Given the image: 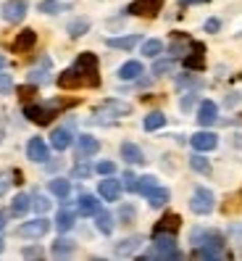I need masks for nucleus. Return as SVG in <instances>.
<instances>
[{
	"mask_svg": "<svg viewBox=\"0 0 242 261\" xmlns=\"http://www.w3.org/2000/svg\"><path fill=\"white\" fill-rule=\"evenodd\" d=\"M98 85H100V76H98V56L95 53H79L74 66L58 76V87H64V90L98 87Z\"/></svg>",
	"mask_w": 242,
	"mask_h": 261,
	"instance_id": "nucleus-1",
	"label": "nucleus"
},
{
	"mask_svg": "<svg viewBox=\"0 0 242 261\" xmlns=\"http://www.w3.org/2000/svg\"><path fill=\"white\" fill-rule=\"evenodd\" d=\"M153 238H156L153 248H150L142 258H182L174 235H153Z\"/></svg>",
	"mask_w": 242,
	"mask_h": 261,
	"instance_id": "nucleus-2",
	"label": "nucleus"
},
{
	"mask_svg": "<svg viewBox=\"0 0 242 261\" xmlns=\"http://www.w3.org/2000/svg\"><path fill=\"white\" fill-rule=\"evenodd\" d=\"M60 109V103H50V106H26L24 109V116L29 121H35L40 127H48L50 121L55 119V111Z\"/></svg>",
	"mask_w": 242,
	"mask_h": 261,
	"instance_id": "nucleus-3",
	"label": "nucleus"
},
{
	"mask_svg": "<svg viewBox=\"0 0 242 261\" xmlns=\"http://www.w3.org/2000/svg\"><path fill=\"white\" fill-rule=\"evenodd\" d=\"M163 8V0H134V3L127 6L129 16H142V19H153L158 16Z\"/></svg>",
	"mask_w": 242,
	"mask_h": 261,
	"instance_id": "nucleus-4",
	"label": "nucleus"
},
{
	"mask_svg": "<svg viewBox=\"0 0 242 261\" xmlns=\"http://www.w3.org/2000/svg\"><path fill=\"white\" fill-rule=\"evenodd\" d=\"M214 206H216V198H214V193H210L208 188H198V190L192 193L190 208H192L195 214H200V217H205V214L214 211Z\"/></svg>",
	"mask_w": 242,
	"mask_h": 261,
	"instance_id": "nucleus-5",
	"label": "nucleus"
},
{
	"mask_svg": "<svg viewBox=\"0 0 242 261\" xmlns=\"http://www.w3.org/2000/svg\"><path fill=\"white\" fill-rule=\"evenodd\" d=\"M37 45V32L35 29H21V32L16 35V40L11 42V50L13 53H29Z\"/></svg>",
	"mask_w": 242,
	"mask_h": 261,
	"instance_id": "nucleus-6",
	"label": "nucleus"
},
{
	"mask_svg": "<svg viewBox=\"0 0 242 261\" xmlns=\"http://www.w3.org/2000/svg\"><path fill=\"white\" fill-rule=\"evenodd\" d=\"M48 229H50V222L45 217H40V219H32V222H24L19 227V235L21 238H42Z\"/></svg>",
	"mask_w": 242,
	"mask_h": 261,
	"instance_id": "nucleus-7",
	"label": "nucleus"
},
{
	"mask_svg": "<svg viewBox=\"0 0 242 261\" xmlns=\"http://www.w3.org/2000/svg\"><path fill=\"white\" fill-rule=\"evenodd\" d=\"M24 16H26V3L24 0H8V3L3 6V19L8 24H19Z\"/></svg>",
	"mask_w": 242,
	"mask_h": 261,
	"instance_id": "nucleus-8",
	"label": "nucleus"
},
{
	"mask_svg": "<svg viewBox=\"0 0 242 261\" xmlns=\"http://www.w3.org/2000/svg\"><path fill=\"white\" fill-rule=\"evenodd\" d=\"M179 227H182L179 214H166V217H161V222L153 227V235H176Z\"/></svg>",
	"mask_w": 242,
	"mask_h": 261,
	"instance_id": "nucleus-9",
	"label": "nucleus"
},
{
	"mask_svg": "<svg viewBox=\"0 0 242 261\" xmlns=\"http://www.w3.org/2000/svg\"><path fill=\"white\" fill-rule=\"evenodd\" d=\"M26 156H29V161H35V164L48 161V145H45L42 137H32V140L26 143Z\"/></svg>",
	"mask_w": 242,
	"mask_h": 261,
	"instance_id": "nucleus-10",
	"label": "nucleus"
},
{
	"mask_svg": "<svg viewBox=\"0 0 242 261\" xmlns=\"http://www.w3.org/2000/svg\"><path fill=\"white\" fill-rule=\"evenodd\" d=\"M121 190H124V185H121L118 179H113L111 174L105 177V179L100 182V188H98L100 198H105V201H118V195H121Z\"/></svg>",
	"mask_w": 242,
	"mask_h": 261,
	"instance_id": "nucleus-11",
	"label": "nucleus"
},
{
	"mask_svg": "<svg viewBox=\"0 0 242 261\" xmlns=\"http://www.w3.org/2000/svg\"><path fill=\"white\" fill-rule=\"evenodd\" d=\"M192 40L187 37V35H182V32H174V37H171V45H169V53L174 56V58H185L187 53H190V48H192Z\"/></svg>",
	"mask_w": 242,
	"mask_h": 261,
	"instance_id": "nucleus-12",
	"label": "nucleus"
},
{
	"mask_svg": "<svg viewBox=\"0 0 242 261\" xmlns=\"http://www.w3.org/2000/svg\"><path fill=\"white\" fill-rule=\"evenodd\" d=\"M129 111H132V106L124 103V100H116V98H111V100H105V103L98 106V114H108V116H127Z\"/></svg>",
	"mask_w": 242,
	"mask_h": 261,
	"instance_id": "nucleus-13",
	"label": "nucleus"
},
{
	"mask_svg": "<svg viewBox=\"0 0 242 261\" xmlns=\"http://www.w3.org/2000/svg\"><path fill=\"white\" fill-rule=\"evenodd\" d=\"M190 143H192V148L198 153H203V150H214L219 145V137L214 132H198V135H192Z\"/></svg>",
	"mask_w": 242,
	"mask_h": 261,
	"instance_id": "nucleus-14",
	"label": "nucleus"
},
{
	"mask_svg": "<svg viewBox=\"0 0 242 261\" xmlns=\"http://www.w3.org/2000/svg\"><path fill=\"white\" fill-rule=\"evenodd\" d=\"M216 119H219V106L214 100H203L200 109H198V121H200L203 127H210Z\"/></svg>",
	"mask_w": 242,
	"mask_h": 261,
	"instance_id": "nucleus-15",
	"label": "nucleus"
},
{
	"mask_svg": "<svg viewBox=\"0 0 242 261\" xmlns=\"http://www.w3.org/2000/svg\"><path fill=\"white\" fill-rule=\"evenodd\" d=\"M98 150H100V143L95 140V137H89V135H82L79 140H77V153H79V159L95 156Z\"/></svg>",
	"mask_w": 242,
	"mask_h": 261,
	"instance_id": "nucleus-16",
	"label": "nucleus"
},
{
	"mask_svg": "<svg viewBox=\"0 0 242 261\" xmlns=\"http://www.w3.org/2000/svg\"><path fill=\"white\" fill-rule=\"evenodd\" d=\"M50 145H53L55 150H66V148L71 145V129H66V127L53 129V135H50Z\"/></svg>",
	"mask_w": 242,
	"mask_h": 261,
	"instance_id": "nucleus-17",
	"label": "nucleus"
},
{
	"mask_svg": "<svg viewBox=\"0 0 242 261\" xmlns=\"http://www.w3.org/2000/svg\"><path fill=\"white\" fill-rule=\"evenodd\" d=\"M121 159H124L127 164H145V153L134 143H124L121 145Z\"/></svg>",
	"mask_w": 242,
	"mask_h": 261,
	"instance_id": "nucleus-18",
	"label": "nucleus"
},
{
	"mask_svg": "<svg viewBox=\"0 0 242 261\" xmlns=\"http://www.w3.org/2000/svg\"><path fill=\"white\" fill-rule=\"evenodd\" d=\"M137 42H140V35H127V37H108V40H105V45H108V48H116V50H132Z\"/></svg>",
	"mask_w": 242,
	"mask_h": 261,
	"instance_id": "nucleus-19",
	"label": "nucleus"
},
{
	"mask_svg": "<svg viewBox=\"0 0 242 261\" xmlns=\"http://www.w3.org/2000/svg\"><path fill=\"white\" fill-rule=\"evenodd\" d=\"M140 74H142V64H140V61H127V64L118 69V80L132 82V80H140Z\"/></svg>",
	"mask_w": 242,
	"mask_h": 261,
	"instance_id": "nucleus-20",
	"label": "nucleus"
},
{
	"mask_svg": "<svg viewBox=\"0 0 242 261\" xmlns=\"http://www.w3.org/2000/svg\"><path fill=\"white\" fill-rule=\"evenodd\" d=\"M185 66H187L190 71H203L205 58H203V45H200V42H195V53H192V56H185Z\"/></svg>",
	"mask_w": 242,
	"mask_h": 261,
	"instance_id": "nucleus-21",
	"label": "nucleus"
},
{
	"mask_svg": "<svg viewBox=\"0 0 242 261\" xmlns=\"http://www.w3.org/2000/svg\"><path fill=\"white\" fill-rule=\"evenodd\" d=\"M169 198H171V193L166 190V188H161V185H156L153 190L147 193V201H150V206H153V208L166 206V203H169Z\"/></svg>",
	"mask_w": 242,
	"mask_h": 261,
	"instance_id": "nucleus-22",
	"label": "nucleus"
},
{
	"mask_svg": "<svg viewBox=\"0 0 242 261\" xmlns=\"http://www.w3.org/2000/svg\"><path fill=\"white\" fill-rule=\"evenodd\" d=\"M195 258H221V245H214V243H205V245H195Z\"/></svg>",
	"mask_w": 242,
	"mask_h": 261,
	"instance_id": "nucleus-23",
	"label": "nucleus"
},
{
	"mask_svg": "<svg viewBox=\"0 0 242 261\" xmlns=\"http://www.w3.org/2000/svg\"><path fill=\"white\" fill-rule=\"evenodd\" d=\"M98 211H100V201L95 195H82L79 198V214H84V217H95Z\"/></svg>",
	"mask_w": 242,
	"mask_h": 261,
	"instance_id": "nucleus-24",
	"label": "nucleus"
},
{
	"mask_svg": "<svg viewBox=\"0 0 242 261\" xmlns=\"http://www.w3.org/2000/svg\"><path fill=\"white\" fill-rule=\"evenodd\" d=\"M74 219H77V214H74L71 208H60L58 217H55V227L60 229V232H69V229L74 227Z\"/></svg>",
	"mask_w": 242,
	"mask_h": 261,
	"instance_id": "nucleus-25",
	"label": "nucleus"
},
{
	"mask_svg": "<svg viewBox=\"0 0 242 261\" xmlns=\"http://www.w3.org/2000/svg\"><path fill=\"white\" fill-rule=\"evenodd\" d=\"M140 245H142V238H137V235L127 238V240H121V243L116 245V256H132L134 251L140 248Z\"/></svg>",
	"mask_w": 242,
	"mask_h": 261,
	"instance_id": "nucleus-26",
	"label": "nucleus"
},
{
	"mask_svg": "<svg viewBox=\"0 0 242 261\" xmlns=\"http://www.w3.org/2000/svg\"><path fill=\"white\" fill-rule=\"evenodd\" d=\"M32 208V198H29L26 193H19L16 198H13V203H11V211L16 214V217H24V214Z\"/></svg>",
	"mask_w": 242,
	"mask_h": 261,
	"instance_id": "nucleus-27",
	"label": "nucleus"
},
{
	"mask_svg": "<svg viewBox=\"0 0 242 261\" xmlns=\"http://www.w3.org/2000/svg\"><path fill=\"white\" fill-rule=\"evenodd\" d=\"M192 240H195V245H205V243L221 245V235H216V232H208V229H195V232H192Z\"/></svg>",
	"mask_w": 242,
	"mask_h": 261,
	"instance_id": "nucleus-28",
	"label": "nucleus"
},
{
	"mask_svg": "<svg viewBox=\"0 0 242 261\" xmlns=\"http://www.w3.org/2000/svg\"><path fill=\"white\" fill-rule=\"evenodd\" d=\"M163 124H166V116H163L161 111L147 114V116H145V121H142V127H145L147 132H156V129H161Z\"/></svg>",
	"mask_w": 242,
	"mask_h": 261,
	"instance_id": "nucleus-29",
	"label": "nucleus"
},
{
	"mask_svg": "<svg viewBox=\"0 0 242 261\" xmlns=\"http://www.w3.org/2000/svg\"><path fill=\"white\" fill-rule=\"evenodd\" d=\"M50 193L58 195V198H69L71 193V182L64 179V177H58V179H50Z\"/></svg>",
	"mask_w": 242,
	"mask_h": 261,
	"instance_id": "nucleus-30",
	"label": "nucleus"
},
{
	"mask_svg": "<svg viewBox=\"0 0 242 261\" xmlns=\"http://www.w3.org/2000/svg\"><path fill=\"white\" fill-rule=\"evenodd\" d=\"M95 217H98L95 224H98L100 232H103V235H111V232H113V217H111V214H108V211H98Z\"/></svg>",
	"mask_w": 242,
	"mask_h": 261,
	"instance_id": "nucleus-31",
	"label": "nucleus"
},
{
	"mask_svg": "<svg viewBox=\"0 0 242 261\" xmlns=\"http://www.w3.org/2000/svg\"><path fill=\"white\" fill-rule=\"evenodd\" d=\"M161 53H163V42H161V40H145V42H142V56L158 58Z\"/></svg>",
	"mask_w": 242,
	"mask_h": 261,
	"instance_id": "nucleus-32",
	"label": "nucleus"
},
{
	"mask_svg": "<svg viewBox=\"0 0 242 261\" xmlns=\"http://www.w3.org/2000/svg\"><path fill=\"white\" fill-rule=\"evenodd\" d=\"M48 69H50V58H42V66L29 71V80H32L35 85L37 82H45V80H48Z\"/></svg>",
	"mask_w": 242,
	"mask_h": 261,
	"instance_id": "nucleus-33",
	"label": "nucleus"
},
{
	"mask_svg": "<svg viewBox=\"0 0 242 261\" xmlns=\"http://www.w3.org/2000/svg\"><path fill=\"white\" fill-rule=\"evenodd\" d=\"M71 251H74V243L71 240H66V238H60V240H55L53 243V256H71Z\"/></svg>",
	"mask_w": 242,
	"mask_h": 261,
	"instance_id": "nucleus-34",
	"label": "nucleus"
},
{
	"mask_svg": "<svg viewBox=\"0 0 242 261\" xmlns=\"http://www.w3.org/2000/svg\"><path fill=\"white\" fill-rule=\"evenodd\" d=\"M87 29H89V21H87V19H74V21L69 24V35L77 40V37H82V35L87 32Z\"/></svg>",
	"mask_w": 242,
	"mask_h": 261,
	"instance_id": "nucleus-35",
	"label": "nucleus"
},
{
	"mask_svg": "<svg viewBox=\"0 0 242 261\" xmlns=\"http://www.w3.org/2000/svg\"><path fill=\"white\" fill-rule=\"evenodd\" d=\"M40 11L42 13H60V11H69V6H64L60 0H42Z\"/></svg>",
	"mask_w": 242,
	"mask_h": 261,
	"instance_id": "nucleus-36",
	"label": "nucleus"
},
{
	"mask_svg": "<svg viewBox=\"0 0 242 261\" xmlns=\"http://www.w3.org/2000/svg\"><path fill=\"white\" fill-rule=\"evenodd\" d=\"M156 185H158L156 177H137V193H142V195H147Z\"/></svg>",
	"mask_w": 242,
	"mask_h": 261,
	"instance_id": "nucleus-37",
	"label": "nucleus"
},
{
	"mask_svg": "<svg viewBox=\"0 0 242 261\" xmlns=\"http://www.w3.org/2000/svg\"><path fill=\"white\" fill-rule=\"evenodd\" d=\"M190 166L195 169V172H200V174H210V164L203 156H192L190 159Z\"/></svg>",
	"mask_w": 242,
	"mask_h": 261,
	"instance_id": "nucleus-38",
	"label": "nucleus"
},
{
	"mask_svg": "<svg viewBox=\"0 0 242 261\" xmlns=\"http://www.w3.org/2000/svg\"><path fill=\"white\" fill-rule=\"evenodd\" d=\"M89 174H93V166H89V164H87L84 159H82V161H79L77 166L71 169V177H89Z\"/></svg>",
	"mask_w": 242,
	"mask_h": 261,
	"instance_id": "nucleus-39",
	"label": "nucleus"
},
{
	"mask_svg": "<svg viewBox=\"0 0 242 261\" xmlns=\"http://www.w3.org/2000/svg\"><path fill=\"white\" fill-rule=\"evenodd\" d=\"M32 206H35V208H37L40 214H45V211L50 208V201H48V198H45V195L35 193V195H32Z\"/></svg>",
	"mask_w": 242,
	"mask_h": 261,
	"instance_id": "nucleus-40",
	"label": "nucleus"
},
{
	"mask_svg": "<svg viewBox=\"0 0 242 261\" xmlns=\"http://www.w3.org/2000/svg\"><path fill=\"white\" fill-rule=\"evenodd\" d=\"M13 90V80H11V74H3L0 71V95H6Z\"/></svg>",
	"mask_w": 242,
	"mask_h": 261,
	"instance_id": "nucleus-41",
	"label": "nucleus"
},
{
	"mask_svg": "<svg viewBox=\"0 0 242 261\" xmlns=\"http://www.w3.org/2000/svg\"><path fill=\"white\" fill-rule=\"evenodd\" d=\"M169 71H174V61H156L153 74H169Z\"/></svg>",
	"mask_w": 242,
	"mask_h": 261,
	"instance_id": "nucleus-42",
	"label": "nucleus"
},
{
	"mask_svg": "<svg viewBox=\"0 0 242 261\" xmlns=\"http://www.w3.org/2000/svg\"><path fill=\"white\" fill-rule=\"evenodd\" d=\"M95 172H98V174H103V177H108V174H113V172H116V166H113V161H100V164L95 166Z\"/></svg>",
	"mask_w": 242,
	"mask_h": 261,
	"instance_id": "nucleus-43",
	"label": "nucleus"
},
{
	"mask_svg": "<svg viewBox=\"0 0 242 261\" xmlns=\"http://www.w3.org/2000/svg\"><path fill=\"white\" fill-rule=\"evenodd\" d=\"M187 85L198 87V85H200V80H198V76H190V74H185V76H179V80H176V87H187Z\"/></svg>",
	"mask_w": 242,
	"mask_h": 261,
	"instance_id": "nucleus-44",
	"label": "nucleus"
},
{
	"mask_svg": "<svg viewBox=\"0 0 242 261\" xmlns=\"http://www.w3.org/2000/svg\"><path fill=\"white\" fill-rule=\"evenodd\" d=\"M124 188H127L129 193H137V177H134L132 172L124 174Z\"/></svg>",
	"mask_w": 242,
	"mask_h": 261,
	"instance_id": "nucleus-45",
	"label": "nucleus"
},
{
	"mask_svg": "<svg viewBox=\"0 0 242 261\" xmlns=\"http://www.w3.org/2000/svg\"><path fill=\"white\" fill-rule=\"evenodd\" d=\"M24 258H42V248H37V245H29V248L21 251Z\"/></svg>",
	"mask_w": 242,
	"mask_h": 261,
	"instance_id": "nucleus-46",
	"label": "nucleus"
},
{
	"mask_svg": "<svg viewBox=\"0 0 242 261\" xmlns=\"http://www.w3.org/2000/svg\"><path fill=\"white\" fill-rule=\"evenodd\" d=\"M219 29H221V21H219V19H208V21H205V32L214 35V32H219Z\"/></svg>",
	"mask_w": 242,
	"mask_h": 261,
	"instance_id": "nucleus-47",
	"label": "nucleus"
},
{
	"mask_svg": "<svg viewBox=\"0 0 242 261\" xmlns=\"http://www.w3.org/2000/svg\"><path fill=\"white\" fill-rule=\"evenodd\" d=\"M32 95H35V82H32V85H26V87H19V98L26 100V98H32Z\"/></svg>",
	"mask_w": 242,
	"mask_h": 261,
	"instance_id": "nucleus-48",
	"label": "nucleus"
},
{
	"mask_svg": "<svg viewBox=\"0 0 242 261\" xmlns=\"http://www.w3.org/2000/svg\"><path fill=\"white\" fill-rule=\"evenodd\" d=\"M192 100H195V93H190L185 100H182V111H190V106H192Z\"/></svg>",
	"mask_w": 242,
	"mask_h": 261,
	"instance_id": "nucleus-49",
	"label": "nucleus"
},
{
	"mask_svg": "<svg viewBox=\"0 0 242 261\" xmlns=\"http://www.w3.org/2000/svg\"><path fill=\"white\" fill-rule=\"evenodd\" d=\"M132 217H134V208H132V206L121 208V219H132Z\"/></svg>",
	"mask_w": 242,
	"mask_h": 261,
	"instance_id": "nucleus-50",
	"label": "nucleus"
},
{
	"mask_svg": "<svg viewBox=\"0 0 242 261\" xmlns=\"http://www.w3.org/2000/svg\"><path fill=\"white\" fill-rule=\"evenodd\" d=\"M182 6H192V3H208V0H179Z\"/></svg>",
	"mask_w": 242,
	"mask_h": 261,
	"instance_id": "nucleus-51",
	"label": "nucleus"
},
{
	"mask_svg": "<svg viewBox=\"0 0 242 261\" xmlns=\"http://www.w3.org/2000/svg\"><path fill=\"white\" fill-rule=\"evenodd\" d=\"M3 224H6V217H3V211H0V229H3Z\"/></svg>",
	"mask_w": 242,
	"mask_h": 261,
	"instance_id": "nucleus-52",
	"label": "nucleus"
},
{
	"mask_svg": "<svg viewBox=\"0 0 242 261\" xmlns=\"http://www.w3.org/2000/svg\"><path fill=\"white\" fill-rule=\"evenodd\" d=\"M6 66V56H0V69H3Z\"/></svg>",
	"mask_w": 242,
	"mask_h": 261,
	"instance_id": "nucleus-53",
	"label": "nucleus"
},
{
	"mask_svg": "<svg viewBox=\"0 0 242 261\" xmlns=\"http://www.w3.org/2000/svg\"><path fill=\"white\" fill-rule=\"evenodd\" d=\"M0 140H3V129H0Z\"/></svg>",
	"mask_w": 242,
	"mask_h": 261,
	"instance_id": "nucleus-54",
	"label": "nucleus"
},
{
	"mask_svg": "<svg viewBox=\"0 0 242 261\" xmlns=\"http://www.w3.org/2000/svg\"><path fill=\"white\" fill-rule=\"evenodd\" d=\"M0 251H3V240H0Z\"/></svg>",
	"mask_w": 242,
	"mask_h": 261,
	"instance_id": "nucleus-55",
	"label": "nucleus"
},
{
	"mask_svg": "<svg viewBox=\"0 0 242 261\" xmlns=\"http://www.w3.org/2000/svg\"><path fill=\"white\" fill-rule=\"evenodd\" d=\"M239 198H242V193H239Z\"/></svg>",
	"mask_w": 242,
	"mask_h": 261,
	"instance_id": "nucleus-56",
	"label": "nucleus"
}]
</instances>
